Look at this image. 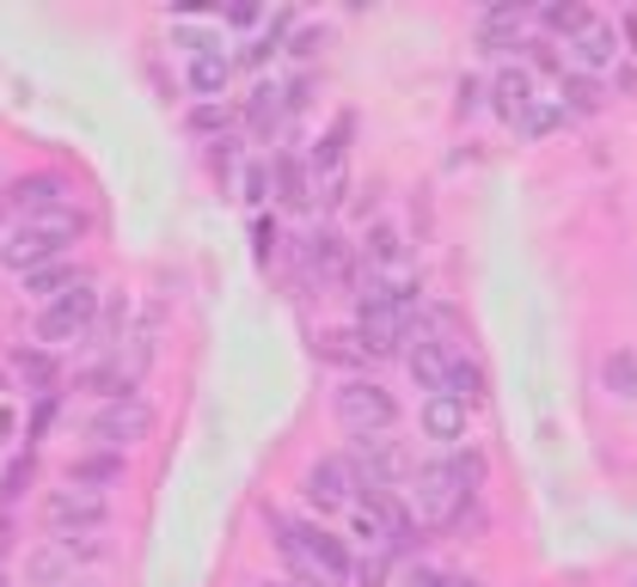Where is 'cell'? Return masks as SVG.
<instances>
[{"label":"cell","mask_w":637,"mask_h":587,"mask_svg":"<svg viewBox=\"0 0 637 587\" xmlns=\"http://www.w3.org/2000/svg\"><path fill=\"white\" fill-rule=\"evenodd\" d=\"M368 257H374V269H399V263H404V239H399L392 227H374Z\"/></svg>","instance_id":"cell-26"},{"label":"cell","mask_w":637,"mask_h":587,"mask_svg":"<svg viewBox=\"0 0 637 587\" xmlns=\"http://www.w3.org/2000/svg\"><path fill=\"white\" fill-rule=\"evenodd\" d=\"M533 49V62L540 68H552V74H570V68H564V56H558V44H528Z\"/></svg>","instance_id":"cell-36"},{"label":"cell","mask_w":637,"mask_h":587,"mask_svg":"<svg viewBox=\"0 0 637 587\" xmlns=\"http://www.w3.org/2000/svg\"><path fill=\"white\" fill-rule=\"evenodd\" d=\"M56 410H62V404H56V392H44V398L32 404V441L49 429V422H56Z\"/></svg>","instance_id":"cell-33"},{"label":"cell","mask_w":637,"mask_h":587,"mask_svg":"<svg viewBox=\"0 0 637 587\" xmlns=\"http://www.w3.org/2000/svg\"><path fill=\"white\" fill-rule=\"evenodd\" d=\"M570 56H576V68L606 74V68H613V56H620V37H613V25H606L601 13H589V19H582V25L570 32Z\"/></svg>","instance_id":"cell-10"},{"label":"cell","mask_w":637,"mask_h":587,"mask_svg":"<svg viewBox=\"0 0 637 587\" xmlns=\"http://www.w3.org/2000/svg\"><path fill=\"white\" fill-rule=\"evenodd\" d=\"M49 526H62V532H98L105 526V495L98 490H62L49 495Z\"/></svg>","instance_id":"cell-11"},{"label":"cell","mask_w":637,"mask_h":587,"mask_svg":"<svg viewBox=\"0 0 637 587\" xmlns=\"http://www.w3.org/2000/svg\"><path fill=\"white\" fill-rule=\"evenodd\" d=\"M239 202H264V166H246V178H239Z\"/></svg>","instance_id":"cell-35"},{"label":"cell","mask_w":637,"mask_h":587,"mask_svg":"<svg viewBox=\"0 0 637 587\" xmlns=\"http://www.w3.org/2000/svg\"><path fill=\"white\" fill-rule=\"evenodd\" d=\"M7 544H13V520L0 514V556H7Z\"/></svg>","instance_id":"cell-38"},{"label":"cell","mask_w":637,"mask_h":587,"mask_svg":"<svg viewBox=\"0 0 637 587\" xmlns=\"http://www.w3.org/2000/svg\"><path fill=\"white\" fill-rule=\"evenodd\" d=\"M453 478H460V483H467V490H479V483H484V459H479V453H453Z\"/></svg>","instance_id":"cell-32"},{"label":"cell","mask_w":637,"mask_h":587,"mask_svg":"<svg viewBox=\"0 0 637 587\" xmlns=\"http://www.w3.org/2000/svg\"><path fill=\"white\" fill-rule=\"evenodd\" d=\"M13 373L37 392V398H44V392H56V361H49L44 349H19V356H13Z\"/></svg>","instance_id":"cell-21"},{"label":"cell","mask_w":637,"mask_h":587,"mask_svg":"<svg viewBox=\"0 0 637 587\" xmlns=\"http://www.w3.org/2000/svg\"><path fill=\"white\" fill-rule=\"evenodd\" d=\"M564 123V110H552V105H528V117H521V135H545V129H558Z\"/></svg>","instance_id":"cell-28"},{"label":"cell","mask_w":637,"mask_h":587,"mask_svg":"<svg viewBox=\"0 0 637 587\" xmlns=\"http://www.w3.org/2000/svg\"><path fill=\"white\" fill-rule=\"evenodd\" d=\"M93 312H98V288L86 281V288H74L68 300H56V307L37 312V343H74L86 337V325H93Z\"/></svg>","instance_id":"cell-7"},{"label":"cell","mask_w":637,"mask_h":587,"mask_svg":"<svg viewBox=\"0 0 637 587\" xmlns=\"http://www.w3.org/2000/svg\"><path fill=\"white\" fill-rule=\"evenodd\" d=\"M312 257H319L326 276H343V269H350V245H343L338 232H319V239H312Z\"/></svg>","instance_id":"cell-27"},{"label":"cell","mask_w":637,"mask_h":587,"mask_svg":"<svg viewBox=\"0 0 637 587\" xmlns=\"http://www.w3.org/2000/svg\"><path fill=\"white\" fill-rule=\"evenodd\" d=\"M582 19H589V7H545L540 25H545V32H576Z\"/></svg>","instance_id":"cell-29"},{"label":"cell","mask_w":637,"mask_h":587,"mask_svg":"<svg viewBox=\"0 0 637 587\" xmlns=\"http://www.w3.org/2000/svg\"><path fill=\"white\" fill-rule=\"evenodd\" d=\"M227 25H239V32H246V25H258V7H251V0H246V7H227Z\"/></svg>","instance_id":"cell-37"},{"label":"cell","mask_w":637,"mask_h":587,"mask_svg":"<svg viewBox=\"0 0 637 587\" xmlns=\"http://www.w3.org/2000/svg\"><path fill=\"white\" fill-rule=\"evenodd\" d=\"M467 502H472V490L453 478L448 459H441V465H423L417 478H411V508H417V520H429V526L460 520V508H467Z\"/></svg>","instance_id":"cell-4"},{"label":"cell","mask_w":637,"mask_h":587,"mask_svg":"<svg viewBox=\"0 0 637 587\" xmlns=\"http://www.w3.org/2000/svg\"><path fill=\"white\" fill-rule=\"evenodd\" d=\"M80 232H86V215L80 208H49L37 220H19L7 239H0V269H19V276H32L44 263H62V251L74 245Z\"/></svg>","instance_id":"cell-2"},{"label":"cell","mask_w":637,"mask_h":587,"mask_svg":"<svg viewBox=\"0 0 637 587\" xmlns=\"http://www.w3.org/2000/svg\"><path fill=\"white\" fill-rule=\"evenodd\" d=\"M68 478H74L80 490H110V483H123V453H110V447L80 453V459L68 465Z\"/></svg>","instance_id":"cell-19"},{"label":"cell","mask_w":637,"mask_h":587,"mask_svg":"<svg viewBox=\"0 0 637 587\" xmlns=\"http://www.w3.org/2000/svg\"><path fill=\"white\" fill-rule=\"evenodd\" d=\"M227 80H234V56H227L221 44H197L190 49V93L197 98H215Z\"/></svg>","instance_id":"cell-15"},{"label":"cell","mask_w":637,"mask_h":587,"mask_svg":"<svg viewBox=\"0 0 637 587\" xmlns=\"http://www.w3.org/2000/svg\"><path fill=\"white\" fill-rule=\"evenodd\" d=\"M453 361H460V349H453V343H441V337H417V343H411V373H417V386L429 392V398H436V392H448Z\"/></svg>","instance_id":"cell-13"},{"label":"cell","mask_w":637,"mask_h":587,"mask_svg":"<svg viewBox=\"0 0 637 587\" xmlns=\"http://www.w3.org/2000/svg\"><path fill=\"white\" fill-rule=\"evenodd\" d=\"M467 417H472V404L436 392V398L423 404V434H429V441H441V447H453V441L467 434Z\"/></svg>","instance_id":"cell-17"},{"label":"cell","mask_w":637,"mask_h":587,"mask_svg":"<svg viewBox=\"0 0 637 587\" xmlns=\"http://www.w3.org/2000/svg\"><path fill=\"white\" fill-rule=\"evenodd\" d=\"M625 37H632V44H637V13H632V19H625Z\"/></svg>","instance_id":"cell-39"},{"label":"cell","mask_w":637,"mask_h":587,"mask_svg":"<svg viewBox=\"0 0 637 587\" xmlns=\"http://www.w3.org/2000/svg\"><path fill=\"white\" fill-rule=\"evenodd\" d=\"M594 110H601L594 74H564V117H594Z\"/></svg>","instance_id":"cell-23"},{"label":"cell","mask_w":637,"mask_h":587,"mask_svg":"<svg viewBox=\"0 0 637 587\" xmlns=\"http://www.w3.org/2000/svg\"><path fill=\"white\" fill-rule=\"evenodd\" d=\"M399 502H392L387 490L374 495H356L350 508H343V539L362 544V551H392V520H399Z\"/></svg>","instance_id":"cell-5"},{"label":"cell","mask_w":637,"mask_h":587,"mask_svg":"<svg viewBox=\"0 0 637 587\" xmlns=\"http://www.w3.org/2000/svg\"><path fill=\"white\" fill-rule=\"evenodd\" d=\"M0 208L19 220H37L49 215V208H62V178H49V171H32V178H19L7 196H0Z\"/></svg>","instance_id":"cell-12"},{"label":"cell","mask_w":637,"mask_h":587,"mask_svg":"<svg viewBox=\"0 0 637 587\" xmlns=\"http://www.w3.org/2000/svg\"><path fill=\"white\" fill-rule=\"evenodd\" d=\"M307 495L319 502V508H350L362 495V471H356V459H343V453H326V459H312V471H307Z\"/></svg>","instance_id":"cell-8"},{"label":"cell","mask_w":637,"mask_h":587,"mask_svg":"<svg viewBox=\"0 0 637 587\" xmlns=\"http://www.w3.org/2000/svg\"><path fill=\"white\" fill-rule=\"evenodd\" d=\"M86 269H80V263H44V269H32V276H25V294H37V300H44V307H56V300H68V294L74 288H86Z\"/></svg>","instance_id":"cell-18"},{"label":"cell","mask_w":637,"mask_h":587,"mask_svg":"<svg viewBox=\"0 0 637 587\" xmlns=\"http://www.w3.org/2000/svg\"><path fill=\"white\" fill-rule=\"evenodd\" d=\"M331 410H338V422L350 434H387L392 422H399V404H392V392L374 386V380H343L338 398H331Z\"/></svg>","instance_id":"cell-3"},{"label":"cell","mask_w":637,"mask_h":587,"mask_svg":"<svg viewBox=\"0 0 637 587\" xmlns=\"http://www.w3.org/2000/svg\"><path fill=\"white\" fill-rule=\"evenodd\" d=\"M343 147H350V117L331 123L312 147V202H343Z\"/></svg>","instance_id":"cell-9"},{"label":"cell","mask_w":637,"mask_h":587,"mask_svg":"<svg viewBox=\"0 0 637 587\" xmlns=\"http://www.w3.org/2000/svg\"><path fill=\"white\" fill-rule=\"evenodd\" d=\"M276 190H282V208H307L312 202V184H307V166L282 154L276 159Z\"/></svg>","instance_id":"cell-22"},{"label":"cell","mask_w":637,"mask_h":587,"mask_svg":"<svg viewBox=\"0 0 637 587\" xmlns=\"http://www.w3.org/2000/svg\"><path fill=\"white\" fill-rule=\"evenodd\" d=\"M606 392L613 398H637V356L632 349H613L606 356Z\"/></svg>","instance_id":"cell-24"},{"label":"cell","mask_w":637,"mask_h":587,"mask_svg":"<svg viewBox=\"0 0 637 587\" xmlns=\"http://www.w3.org/2000/svg\"><path fill=\"white\" fill-rule=\"evenodd\" d=\"M270 532H276V551L295 575L326 582V587L356 582V551H350V539H338L326 526H307V520H270Z\"/></svg>","instance_id":"cell-1"},{"label":"cell","mask_w":637,"mask_h":587,"mask_svg":"<svg viewBox=\"0 0 637 587\" xmlns=\"http://www.w3.org/2000/svg\"><path fill=\"white\" fill-rule=\"evenodd\" d=\"M356 471H362V483L387 490L392 478H404V453L392 441H380V434H356Z\"/></svg>","instance_id":"cell-14"},{"label":"cell","mask_w":637,"mask_h":587,"mask_svg":"<svg viewBox=\"0 0 637 587\" xmlns=\"http://www.w3.org/2000/svg\"><path fill=\"white\" fill-rule=\"evenodd\" d=\"M282 110H288V98H282V86H270V80H264V86L251 93V105H246V123H251V129H264V123H276Z\"/></svg>","instance_id":"cell-25"},{"label":"cell","mask_w":637,"mask_h":587,"mask_svg":"<svg viewBox=\"0 0 637 587\" xmlns=\"http://www.w3.org/2000/svg\"><path fill=\"white\" fill-rule=\"evenodd\" d=\"M528 105H533L528 68H497V74H491V110H497V117H509V123H521V117H528Z\"/></svg>","instance_id":"cell-16"},{"label":"cell","mask_w":637,"mask_h":587,"mask_svg":"<svg viewBox=\"0 0 637 587\" xmlns=\"http://www.w3.org/2000/svg\"><path fill=\"white\" fill-rule=\"evenodd\" d=\"M234 123V110H221V105H197L190 110V129H197V135H215V129H227Z\"/></svg>","instance_id":"cell-31"},{"label":"cell","mask_w":637,"mask_h":587,"mask_svg":"<svg viewBox=\"0 0 637 587\" xmlns=\"http://www.w3.org/2000/svg\"><path fill=\"white\" fill-rule=\"evenodd\" d=\"M404 587H472V582H467V575H436V570H417V575H411Z\"/></svg>","instance_id":"cell-34"},{"label":"cell","mask_w":637,"mask_h":587,"mask_svg":"<svg viewBox=\"0 0 637 587\" xmlns=\"http://www.w3.org/2000/svg\"><path fill=\"white\" fill-rule=\"evenodd\" d=\"M148 429H154V417H148V404H135V398H110L86 417V441H93V447H110V453L135 447Z\"/></svg>","instance_id":"cell-6"},{"label":"cell","mask_w":637,"mask_h":587,"mask_svg":"<svg viewBox=\"0 0 637 587\" xmlns=\"http://www.w3.org/2000/svg\"><path fill=\"white\" fill-rule=\"evenodd\" d=\"M479 44H484V49H515V44H528V13H515V7H503V13H484V19H479Z\"/></svg>","instance_id":"cell-20"},{"label":"cell","mask_w":637,"mask_h":587,"mask_svg":"<svg viewBox=\"0 0 637 587\" xmlns=\"http://www.w3.org/2000/svg\"><path fill=\"white\" fill-rule=\"evenodd\" d=\"M25 483H32V453H19V459L7 465V478H0V495L13 502V495H25Z\"/></svg>","instance_id":"cell-30"}]
</instances>
